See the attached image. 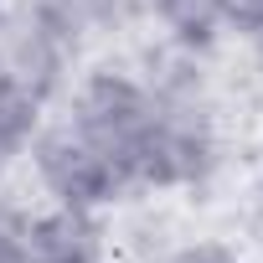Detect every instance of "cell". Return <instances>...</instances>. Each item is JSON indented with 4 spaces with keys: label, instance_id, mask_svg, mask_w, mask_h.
<instances>
[{
    "label": "cell",
    "instance_id": "cell-1",
    "mask_svg": "<svg viewBox=\"0 0 263 263\" xmlns=\"http://www.w3.org/2000/svg\"><path fill=\"white\" fill-rule=\"evenodd\" d=\"M31 171L42 181V191L57 201V206H78V212H98L119 196H129V171L114 150H103L98 140H88L78 124L57 119V124H42L36 140H31Z\"/></svg>",
    "mask_w": 263,
    "mask_h": 263
},
{
    "label": "cell",
    "instance_id": "cell-2",
    "mask_svg": "<svg viewBox=\"0 0 263 263\" xmlns=\"http://www.w3.org/2000/svg\"><path fill=\"white\" fill-rule=\"evenodd\" d=\"M67 124H78L88 140H98L103 150H114L119 160L140 145V135L155 119V98L150 83L124 72V67H93L67 88Z\"/></svg>",
    "mask_w": 263,
    "mask_h": 263
},
{
    "label": "cell",
    "instance_id": "cell-3",
    "mask_svg": "<svg viewBox=\"0 0 263 263\" xmlns=\"http://www.w3.org/2000/svg\"><path fill=\"white\" fill-rule=\"evenodd\" d=\"M26 263H103V227L98 212L52 206L21 222Z\"/></svg>",
    "mask_w": 263,
    "mask_h": 263
},
{
    "label": "cell",
    "instance_id": "cell-4",
    "mask_svg": "<svg viewBox=\"0 0 263 263\" xmlns=\"http://www.w3.org/2000/svg\"><path fill=\"white\" fill-rule=\"evenodd\" d=\"M42 108H47V103H42L26 83H16L6 67H0V165H11V160H21V155L31 150L36 129L47 124Z\"/></svg>",
    "mask_w": 263,
    "mask_h": 263
},
{
    "label": "cell",
    "instance_id": "cell-5",
    "mask_svg": "<svg viewBox=\"0 0 263 263\" xmlns=\"http://www.w3.org/2000/svg\"><path fill=\"white\" fill-rule=\"evenodd\" d=\"M150 16L165 26L171 47H186V52H201L212 47L217 26H222V11H217V0H145Z\"/></svg>",
    "mask_w": 263,
    "mask_h": 263
},
{
    "label": "cell",
    "instance_id": "cell-6",
    "mask_svg": "<svg viewBox=\"0 0 263 263\" xmlns=\"http://www.w3.org/2000/svg\"><path fill=\"white\" fill-rule=\"evenodd\" d=\"M217 11H222V26H263V0H217Z\"/></svg>",
    "mask_w": 263,
    "mask_h": 263
},
{
    "label": "cell",
    "instance_id": "cell-7",
    "mask_svg": "<svg viewBox=\"0 0 263 263\" xmlns=\"http://www.w3.org/2000/svg\"><path fill=\"white\" fill-rule=\"evenodd\" d=\"M232 258H237V253H232L227 242H186L171 263H232Z\"/></svg>",
    "mask_w": 263,
    "mask_h": 263
},
{
    "label": "cell",
    "instance_id": "cell-8",
    "mask_svg": "<svg viewBox=\"0 0 263 263\" xmlns=\"http://www.w3.org/2000/svg\"><path fill=\"white\" fill-rule=\"evenodd\" d=\"M78 6H83V16H88L93 31H98V26H114V21L129 16V0H78Z\"/></svg>",
    "mask_w": 263,
    "mask_h": 263
},
{
    "label": "cell",
    "instance_id": "cell-9",
    "mask_svg": "<svg viewBox=\"0 0 263 263\" xmlns=\"http://www.w3.org/2000/svg\"><path fill=\"white\" fill-rule=\"evenodd\" d=\"M0 263H26V242H21V222L0 217Z\"/></svg>",
    "mask_w": 263,
    "mask_h": 263
},
{
    "label": "cell",
    "instance_id": "cell-10",
    "mask_svg": "<svg viewBox=\"0 0 263 263\" xmlns=\"http://www.w3.org/2000/svg\"><path fill=\"white\" fill-rule=\"evenodd\" d=\"M248 36H253V62H258V72H263V26H253Z\"/></svg>",
    "mask_w": 263,
    "mask_h": 263
},
{
    "label": "cell",
    "instance_id": "cell-11",
    "mask_svg": "<svg viewBox=\"0 0 263 263\" xmlns=\"http://www.w3.org/2000/svg\"><path fill=\"white\" fill-rule=\"evenodd\" d=\"M0 6H6V0H0Z\"/></svg>",
    "mask_w": 263,
    "mask_h": 263
},
{
    "label": "cell",
    "instance_id": "cell-12",
    "mask_svg": "<svg viewBox=\"0 0 263 263\" xmlns=\"http://www.w3.org/2000/svg\"><path fill=\"white\" fill-rule=\"evenodd\" d=\"M232 263H237V258H232Z\"/></svg>",
    "mask_w": 263,
    "mask_h": 263
}]
</instances>
